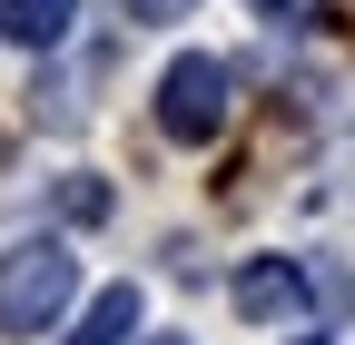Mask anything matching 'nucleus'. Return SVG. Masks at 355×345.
<instances>
[{
  "label": "nucleus",
  "mask_w": 355,
  "mask_h": 345,
  "mask_svg": "<svg viewBox=\"0 0 355 345\" xmlns=\"http://www.w3.org/2000/svg\"><path fill=\"white\" fill-rule=\"evenodd\" d=\"M69 296H79V256L60 237H20L10 256H0V335H10V345L50 335L69 316Z\"/></svg>",
  "instance_id": "obj_1"
},
{
  "label": "nucleus",
  "mask_w": 355,
  "mask_h": 345,
  "mask_svg": "<svg viewBox=\"0 0 355 345\" xmlns=\"http://www.w3.org/2000/svg\"><path fill=\"white\" fill-rule=\"evenodd\" d=\"M158 128L178 148H207L217 128H227V60H207V50L168 60L158 69Z\"/></svg>",
  "instance_id": "obj_2"
},
{
  "label": "nucleus",
  "mask_w": 355,
  "mask_h": 345,
  "mask_svg": "<svg viewBox=\"0 0 355 345\" xmlns=\"http://www.w3.org/2000/svg\"><path fill=\"white\" fill-rule=\"evenodd\" d=\"M237 316L296 326L306 316V267H296V256H247V267H237Z\"/></svg>",
  "instance_id": "obj_3"
},
{
  "label": "nucleus",
  "mask_w": 355,
  "mask_h": 345,
  "mask_svg": "<svg viewBox=\"0 0 355 345\" xmlns=\"http://www.w3.org/2000/svg\"><path fill=\"white\" fill-rule=\"evenodd\" d=\"M79 20V0H0V39H20V50H60Z\"/></svg>",
  "instance_id": "obj_4"
},
{
  "label": "nucleus",
  "mask_w": 355,
  "mask_h": 345,
  "mask_svg": "<svg viewBox=\"0 0 355 345\" xmlns=\"http://www.w3.org/2000/svg\"><path fill=\"white\" fill-rule=\"evenodd\" d=\"M128 335H139V286H99L89 316H79L60 345H128Z\"/></svg>",
  "instance_id": "obj_5"
},
{
  "label": "nucleus",
  "mask_w": 355,
  "mask_h": 345,
  "mask_svg": "<svg viewBox=\"0 0 355 345\" xmlns=\"http://www.w3.org/2000/svg\"><path fill=\"white\" fill-rule=\"evenodd\" d=\"M178 10H198V0H128V20H178Z\"/></svg>",
  "instance_id": "obj_6"
},
{
  "label": "nucleus",
  "mask_w": 355,
  "mask_h": 345,
  "mask_svg": "<svg viewBox=\"0 0 355 345\" xmlns=\"http://www.w3.org/2000/svg\"><path fill=\"white\" fill-rule=\"evenodd\" d=\"M257 10H296V0H257Z\"/></svg>",
  "instance_id": "obj_7"
},
{
  "label": "nucleus",
  "mask_w": 355,
  "mask_h": 345,
  "mask_svg": "<svg viewBox=\"0 0 355 345\" xmlns=\"http://www.w3.org/2000/svg\"><path fill=\"white\" fill-rule=\"evenodd\" d=\"M296 345H326V335H296Z\"/></svg>",
  "instance_id": "obj_8"
}]
</instances>
